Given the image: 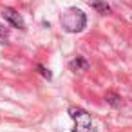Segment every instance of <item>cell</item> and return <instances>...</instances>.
<instances>
[{"label":"cell","instance_id":"obj_1","mask_svg":"<svg viewBox=\"0 0 132 132\" xmlns=\"http://www.w3.org/2000/svg\"><path fill=\"white\" fill-rule=\"evenodd\" d=\"M60 24L67 33H81L87 26V16L81 9L78 7H69L62 16H60Z\"/></svg>","mask_w":132,"mask_h":132},{"label":"cell","instance_id":"obj_2","mask_svg":"<svg viewBox=\"0 0 132 132\" xmlns=\"http://www.w3.org/2000/svg\"><path fill=\"white\" fill-rule=\"evenodd\" d=\"M69 116L74 119V128L72 132H89L90 130V125H92V119H90V114L87 110H83L81 107H69Z\"/></svg>","mask_w":132,"mask_h":132},{"label":"cell","instance_id":"obj_3","mask_svg":"<svg viewBox=\"0 0 132 132\" xmlns=\"http://www.w3.org/2000/svg\"><path fill=\"white\" fill-rule=\"evenodd\" d=\"M2 16H4V20H7L13 27H18V29H24V27H26L24 18H22L15 9H11V7H4V9H2Z\"/></svg>","mask_w":132,"mask_h":132},{"label":"cell","instance_id":"obj_4","mask_svg":"<svg viewBox=\"0 0 132 132\" xmlns=\"http://www.w3.org/2000/svg\"><path fill=\"white\" fill-rule=\"evenodd\" d=\"M89 62L83 58V56H76L71 63H69V69L72 71V72H85V71H89Z\"/></svg>","mask_w":132,"mask_h":132},{"label":"cell","instance_id":"obj_5","mask_svg":"<svg viewBox=\"0 0 132 132\" xmlns=\"http://www.w3.org/2000/svg\"><path fill=\"white\" fill-rule=\"evenodd\" d=\"M90 6H92V9H96V11L101 13V15H110V13H112L110 6H109L107 2H103V0H92Z\"/></svg>","mask_w":132,"mask_h":132},{"label":"cell","instance_id":"obj_6","mask_svg":"<svg viewBox=\"0 0 132 132\" xmlns=\"http://www.w3.org/2000/svg\"><path fill=\"white\" fill-rule=\"evenodd\" d=\"M105 101H107L110 107L118 109V107H119V103H121V98H119V94H116V92L109 90V92H105Z\"/></svg>","mask_w":132,"mask_h":132},{"label":"cell","instance_id":"obj_7","mask_svg":"<svg viewBox=\"0 0 132 132\" xmlns=\"http://www.w3.org/2000/svg\"><path fill=\"white\" fill-rule=\"evenodd\" d=\"M7 44H9V33L2 24H0V45H7Z\"/></svg>","mask_w":132,"mask_h":132},{"label":"cell","instance_id":"obj_8","mask_svg":"<svg viewBox=\"0 0 132 132\" xmlns=\"http://www.w3.org/2000/svg\"><path fill=\"white\" fill-rule=\"evenodd\" d=\"M36 69H38V72H40L44 78H47V80H51V78H53V74L49 72V69H45L42 63H38V65H36Z\"/></svg>","mask_w":132,"mask_h":132}]
</instances>
